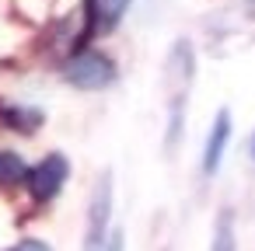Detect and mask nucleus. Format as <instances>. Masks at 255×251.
Instances as JSON below:
<instances>
[{
  "instance_id": "nucleus-1",
  "label": "nucleus",
  "mask_w": 255,
  "mask_h": 251,
  "mask_svg": "<svg viewBox=\"0 0 255 251\" xmlns=\"http://www.w3.org/2000/svg\"><path fill=\"white\" fill-rule=\"evenodd\" d=\"M168 94H171V112H168V150H175L178 133H182V112H185V91L192 84V46L189 42H175L171 56H168Z\"/></svg>"
},
{
  "instance_id": "nucleus-2",
  "label": "nucleus",
  "mask_w": 255,
  "mask_h": 251,
  "mask_svg": "<svg viewBox=\"0 0 255 251\" xmlns=\"http://www.w3.org/2000/svg\"><path fill=\"white\" fill-rule=\"evenodd\" d=\"M63 77L74 87H81V91H98V87H109L116 81V63L105 53H98V49H77L67 60Z\"/></svg>"
},
{
  "instance_id": "nucleus-5",
  "label": "nucleus",
  "mask_w": 255,
  "mask_h": 251,
  "mask_svg": "<svg viewBox=\"0 0 255 251\" xmlns=\"http://www.w3.org/2000/svg\"><path fill=\"white\" fill-rule=\"evenodd\" d=\"M126 7H129V0H84V14H88V32H84V39H88L91 32H109V28H116Z\"/></svg>"
},
{
  "instance_id": "nucleus-7",
  "label": "nucleus",
  "mask_w": 255,
  "mask_h": 251,
  "mask_svg": "<svg viewBox=\"0 0 255 251\" xmlns=\"http://www.w3.org/2000/svg\"><path fill=\"white\" fill-rule=\"evenodd\" d=\"M210 251H234V220H231V213H227V209L217 216V227H213V244H210Z\"/></svg>"
},
{
  "instance_id": "nucleus-10",
  "label": "nucleus",
  "mask_w": 255,
  "mask_h": 251,
  "mask_svg": "<svg viewBox=\"0 0 255 251\" xmlns=\"http://www.w3.org/2000/svg\"><path fill=\"white\" fill-rule=\"evenodd\" d=\"M126 248V237H123V230H112L109 234V244H105V251H123Z\"/></svg>"
},
{
  "instance_id": "nucleus-9",
  "label": "nucleus",
  "mask_w": 255,
  "mask_h": 251,
  "mask_svg": "<svg viewBox=\"0 0 255 251\" xmlns=\"http://www.w3.org/2000/svg\"><path fill=\"white\" fill-rule=\"evenodd\" d=\"M7 251H49V248H46L42 241H32V237H28V241H18V244L7 248Z\"/></svg>"
},
{
  "instance_id": "nucleus-3",
  "label": "nucleus",
  "mask_w": 255,
  "mask_h": 251,
  "mask_svg": "<svg viewBox=\"0 0 255 251\" xmlns=\"http://www.w3.org/2000/svg\"><path fill=\"white\" fill-rule=\"evenodd\" d=\"M109 216H112V174L102 171L88 202V234H84V251H105L109 244Z\"/></svg>"
},
{
  "instance_id": "nucleus-8",
  "label": "nucleus",
  "mask_w": 255,
  "mask_h": 251,
  "mask_svg": "<svg viewBox=\"0 0 255 251\" xmlns=\"http://www.w3.org/2000/svg\"><path fill=\"white\" fill-rule=\"evenodd\" d=\"M25 178H28L25 161L11 150H0V181H25Z\"/></svg>"
},
{
  "instance_id": "nucleus-6",
  "label": "nucleus",
  "mask_w": 255,
  "mask_h": 251,
  "mask_svg": "<svg viewBox=\"0 0 255 251\" xmlns=\"http://www.w3.org/2000/svg\"><path fill=\"white\" fill-rule=\"evenodd\" d=\"M227 136H231V112L220 108L217 119H213V129H210V140H206V150H203V171L213 174L220 167V157H224V147H227Z\"/></svg>"
},
{
  "instance_id": "nucleus-4",
  "label": "nucleus",
  "mask_w": 255,
  "mask_h": 251,
  "mask_svg": "<svg viewBox=\"0 0 255 251\" xmlns=\"http://www.w3.org/2000/svg\"><path fill=\"white\" fill-rule=\"evenodd\" d=\"M67 174H70L67 157H63V154H49V157H42V161L28 171V178H25V181H28V188H32L35 202H49V199L63 188Z\"/></svg>"
},
{
  "instance_id": "nucleus-11",
  "label": "nucleus",
  "mask_w": 255,
  "mask_h": 251,
  "mask_svg": "<svg viewBox=\"0 0 255 251\" xmlns=\"http://www.w3.org/2000/svg\"><path fill=\"white\" fill-rule=\"evenodd\" d=\"M252 154H255V143H252Z\"/></svg>"
}]
</instances>
